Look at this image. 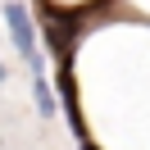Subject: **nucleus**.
<instances>
[{
    "label": "nucleus",
    "mask_w": 150,
    "mask_h": 150,
    "mask_svg": "<svg viewBox=\"0 0 150 150\" xmlns=\"http://www.w3.org/2000/svg\"><path fill=\"white\" fill-rule=\"evenodd\" d=\"M96 18V5H77V9H59V5H46L41 9V28H46V46L55 50V59H73V46L82 37V28Z\"/></svg>",
    "instance_id": "1"
},
{
    "label": "nucleus",
    "mask_w": 150,
    "mask_h": 150,
    "mask_svg": "<svg viewBox=\"0 0 150 150\" xmlns=\"http://www.w3.org/2000/svg\"><path fill=\"white\" fill-rule=\"evenodd\" d=\"M5 28H9V37H14V46H18V55H23V59H28V64L41 73V46H37V28H32V9L23 5V0L5 5Z\"/></svg>",
    "instance_id": "2"
},
{
    "label": "nucleus",
    "mask_w": 150,
    "mask_h": 150,
    "mask_svg": "<svg viewBox=\"0 0 150 150\" xmlns=\"http://www.w3.org/2000/svg\"><path fill=\"white\" fill-rule=\"evenodd\" d=\"M32 96H37V105H41V114H46V118L59 109V105H55V96H50V82H46L41 73H37V82H32Z\"/></svg>",
    "instance_id": "3"
},
{
    "label": "nucleus",
    "mask_w": 150,
    "mask_h": 150,
    "mask_svg": "<svg viewBox=\"0 0 150 150\" xmlns=\"http://www.w3.org/2000/svg\"><path fill=\"white\" fill-rule=\"evenodd\" d=\"M5 77H9V73H5V64H0V82H5Z\"/></svg>",
    "instance_id": "4"
},
{
    "label": "nucleus",
    "mask_w": 150,
    "mask_h": 150,
    "mask_svg": "<svg viewBox=\"0 0 150 150\" xmlns=\"http://www.w3.org/2000/svg\"><path fill=\"white\" fill-rule=\"evenodd\" d=\"M82 150H96V146H91V141H82Z\"/></svg>",
    "instance_id": "5"
}]
</instances>
